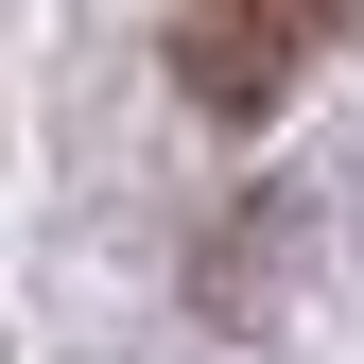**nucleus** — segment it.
Masks as SVG:
<instances>
[{
    "mask_svg": "<svg viewBox=\"0 0 364 364\" xmlns=\"http://www.w3.org/2000/svg\"><path fill=\"white\" fill-rule=\"evenodd\" d=\"M347 18H364V0H191V18H173V87H191L208 122H260Z\"/></svg>",
    "mask_w": 364,
    "mask_h": 364,
    "instance_id": "f257e3e1",
    "label": "nucleus"
}]
</instances>
